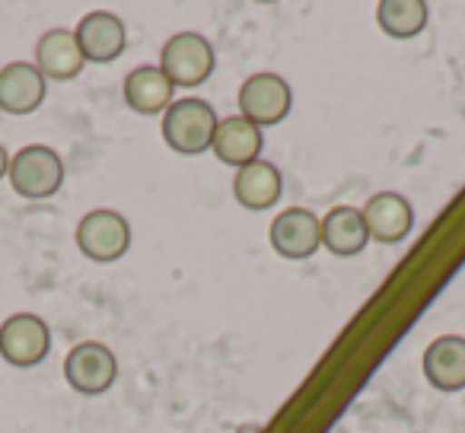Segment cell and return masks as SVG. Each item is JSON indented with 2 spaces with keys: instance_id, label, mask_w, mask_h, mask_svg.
I'll use <instances>...</instances> for the list:
<instances>
[{
  "instance_id": "cell-1",
  "label": "cell",
  "mask_w": 465,
  "mask_h": 433,
  "mask_svg": "<svg viewBox=\"0 0 465 433\" xmlns=\"http://www.w3.org/2000/svg\"><path fill=\"white\" fill-rule=\"evenodd\" d=\"M213 134H217V112L198 96L179 99L163 115V141L182 156L204 153L213 143Z\"/></svg>"
},
{
  "instance_id": "cell-2",
  "label": "cell",
  "mask_w": 465,
  "mask_h": 433,
  "mask_svg": "<svg viewBox=\"0 0 465 433\" xmlns=\"http://www.w3.org/2000/svg\"><path fill=\"white\" fill-rule=\"evenodd\" d=\"M10 185L20 198L45 201L64 185V160L45 143H29L10 160Z\"/></svg>"
},
{
  "instance_id": "cell-3",
  "label": "cell",
  "mask_w": 465,
  "mask_h": 433,
  "mask_svg": "<svg viewBox=\"0 0 465 433\" xmlns=\"http://www.w3.org/2000/svg\"><path fill=\"white\" fill-rule=\"evenodd\" d=\"M160 71L173 80V86L194 90L213 74V48L204 35L179 33L163 45Z\"/></svg>"
},
{
  "instance_id": "cell-4",
  "label": "cell",
  "mask_w": 465,
  "mask_h": 433,
  "mask_svg": "<svg viewBox=\"0 0 465 433\" xmlns=\"http://www.w3.org/2000/svg\"><path fill=\"white\" fill-rule=\"evenodd\" d=\"M64 376L74 392L93 399V395H103L112 389V382L118 376V360L112 354V348H105V344L84 341L67 354Z\"/></svg>"
},
{
  "instance_id": "cell-5",
  "label": "cell",
  "mask_w": 465,
  "mask_h": 433,
  "mask_svg": "<svg viewBox=\"0 0 465 433\" xmlns=\"http://www.w3.org/2000/svg\"><path fill=\"white\" fill-rule=\"evenodd\" d=\"M77 246L93 261H118L131 246V227L118 211H90L77 227Z\"/></svg>"
},
{
  "instance_id": "cell-6",
  "label": "cell",
  "mask_w": 465,
  "mask_h": 433,
  "mask_svg": "<svg viewBox=\"0 0 465 433\" xmlns=\"http://www.w3.org/2000/svg\"><path fill=\"white\" fill-rule=\"evenodd\" d=\"M52 350V331L33 312H16L0 325V357L14 367H39Z\"/></svg>"
},
{
  "instance_id": "cell-7",
  "label": "cell",
  "mask_w": 465,
  "mask_h": 433,
  "mask_svg": "<svg viewBox=\"0 0 465 433\" xmlns=\"http://www.w3.org/2000/svg\"><path fill=\"white\" fill-rule=\"evenodd\" d=\"M293 93L291 84L278 74H252L246 84L240 86V112L252 124L265 128V124H278L291 115Z\"/></svg>"
},
{
  "instance_id": "cell-8",
  "label": "cell",
  "mask_w": 465,
  "mask_h": 433,
  "mask_svg": "<svg viewBox=\"0 0 465 433\" xmlns=\"http://www.w3.org/2000/svg\"><path fill=\"white\" fill-rule=\"evenodd\" d=\"M268 240H272L274 252L281 259H310L322 246V221L312 211H306V207H287L272 221Z\"/></svg>"
},
{
  "instance_id": "cell-9",
  "label": "cell",
  "mask_w": 465,
  "mask_h": 433,
  "mask_svg": "<svg viewBox=\"0 0 465 433\" xmlns=\"http://www.w3.org/2000/svg\"><path fill=\"white\" fill-rule=\"evenodd\" d=\"M74 39H77L84 61L93 64H112L115 58H122L124 45H128V29L118 20L115 14H90L80 20V26L74 29Z\"/></svg>"
},
{
  "instance_id": "cell-10",
  "label": "cell",
  "mask_w": 465,
  "mask_h": 433,
  "mask_svg": "<svg viewBox=\"0 0 465 433\" xmlns=\"http://www.w3.org/2000/svg\"><path fill=\"white\" fill-rule=\"evenodd\" d=\"M363 223H367L370 240L382 242V246H395L401 242L414 227V211L408 198L395 192H380L367 201L363 207Z\"/></svg>"
},
{
  "instance_id": "cell-11",
  "label": "cell",
  "mask_w": 465,
  "mask_h": 433,
  "mask_svg": "<svg viewBox=\"0 0 465 433\" xmlns=\"http://www.w3.org/2000/svg\"><path fill=\"white\" fill-rule=\"evenodd\" d=\"M45 103V77L35 64L14 61L0 71V112L29 115Z\"/></svg>"
},
{
  "instance_id": "cell-12",
  "label": "cell",
  "mask_w": 465,
  "mask_h": 433,
  "mask_svg": "<svg viewBox=\"0 0 465 433\" xmlns=\"http://www.w3.org/2000/svg\"><path fill=\"white\" fill-rule=\"evenodd\" d=\"M262 147H265L262 128L249 122V118L236 115V118H223V122H217V134H213L211 150L217 153L220 162L242 169V166H249V162L259 160Z\"/></svg>"
},
{
  "instance_id": "cell-13",
  "label": "cell",
  "mask_w": 465,
  "mask_h": 433,
  "mask_svg": "<svg viewBox=\"0 0 465 433\" xmlns=\"http://www.w3.org/2000/svg\"><path fill=\"white\" fill-rule=\"evenodd\" d=\"M281 192H284V175H281V169L274 162L255 160L249 166L236 169L232 194L249 211H268V207H274Z\"/></svg>"
},
{
  "instance_id": "cell-14",
  "label": "cell",
  "mask_w": 465,
  "mask_h": 433,
  "mask_svg": "<svg viewBox=\"0 0 465 433\" xmlns=\"http://www.w3.org/2000/svg\"><path fill=\"white\" fill-rule=\"evenodd\" d=\"M424 376L440 392L465 389V338L443 335L424 350Z\"/></svg>"
},
{
  "instance_id": "cell-15",
  "label": "cell",
  "mask_w": 465,
  "mask_h": 433,
  "mask_svg": "<svg viewBox=\"0 0 465 433\" xmlns=\"http://www.w3.org/2000/svg\"><path fill=\"white\" fill-rule=\"evenodd\" d=\"M370 242L367 223H363V211L351 204L331 207L322 217V246L329 249L338 259H351V255H361Z\"/></svg>"
},
{
  "instance_id": "cell-16",
  "label": "cell",
  "mask_w": 465,
  "mask_h": 433,
  "mask_svg": "<svg viewBox=\"0 0 465 433\" xmlns=\"http://www.w3.org/2000/svg\"><path fill=\"white\" fill-rule=\"evenodd\" d=\"M84 52H80L74 33H67V29H52L35 45V67L48 80H74L84 71Z\"/></svg>"
},
{
  "instance_id": "cell-17",
  "label": "cell",
  "mask_w": 465,
  "mask_h": 433,
  "mask_svg": "<svg viewBox=\"0 0 465 433\" xmlns=\"http://www.w3.org/2000/svg\"><path fill=\"white\" fill-rule=\"evenodd\" d=\"M173 80L160 71V67H137L124 77V103L137 112V115H160L173 105Z\"/></svg>"
},
{
  "instance_id": "cell-18",
  "label": "cell",
  "mask_w": 465,
  "mask_h": 433,
  "mask_svg": "<svg viewBox=\"0 0 465 433\" xmlns=\"http://www.w3.org/2000/svg\"><path fill=\"white\" fill-rule=\"evenodd\" d=\"M376 23L389 39H411V35L424 33L427 4H420V0H382L376 7Z\"/></svg>"
},
{
  "instance_id": "cell-19",
  "label": "cell",
  "mask_w": 465,
  "mask_h": 433,
  "mask_svg": "<svg viewBox=\"0 0 465 433\" xmlns=\"http://www.w3.org/2000/svg\"><path fill=\"white\" fill-rule=\"evenodd\" d=\"M7 172H10V156H7V147L0 143V179H4Z\"/></svg>"
}]
</instances>
